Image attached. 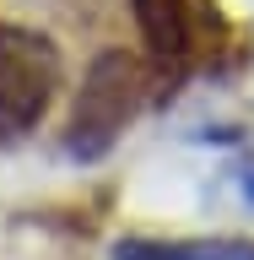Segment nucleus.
<instances>
[{
  "mask_svg": "<svg viewBox=\"0 0 254 260\" xmlns=\"http://www.w3.org/2000/svg\"><path fill=\"white\" fill-rule=\"evenodd\" d=\"M141 109V65L125 49H103L87 65V81L70 109V130H65V152L76 162H103L119 146L125 125Z\"/></svg>",
  "mask_w": 254,
  "mask_h": 260,
  "instance_id": "nucleus-1",
  "label": "nucleus"
},
{
  "mask_svg": "<svg viewBox=\"0 0 254 260\" xmlns=\"http://www.w3.org/2000/svg\"><path fill=\"white\" fill-rule=\"evenodd\" d=\"M243 195L254 201V152H249V162H243Z\"/></svg>",
  "mask_w": 254,
  "mask_h": 260,
  "instance_id": "nucleus-4",
  "label": "nucleus"
},
{
  "mask_svg": "<svg viewBox=\"0 0 254 260\" xmlns=\"http://www.w3.org/2000/svg\"><path fill=\"white\" fill-rule=\"evenodd\" d=\"M114 260H254L249 239H119Z\"/></svg>",
  "mask_w": 254,
  "mask_h": 260,
  "instance_id": "nucleus-3",
  "label": "nucleus"
},
{
  "mask_svg": "<svg viewBox=\"0 0 254 260\" xmlns=\"http://www.w3.org/2000/svg\"><path fill=\"white\" fill-rule=\"evenodd\" d=\"M65 87L54 38L16 22H0V141H22L49 119Z\"/></svg>",
  "mask_w": 254,
  "mask_h": 260,
  "instance_id": "nucleus-2",
  "label": "nucleus"
}]
</instances>
